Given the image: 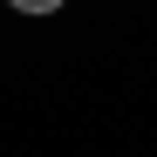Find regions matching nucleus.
<instances>
[{"mask_svg": "<svg viewBox=\"0 0 157 157\" xmlns=\"http://www.w3.org/2000/svg\"><path fill=\"white\" fill-rule=\"evenodd\" d=\"M7 7H21V14H62V0H7Z\"/></svg>", "mask_w": 157, "mask_h": 157, "instance_id": "1", "label": "nucleus"}]
</instances>
